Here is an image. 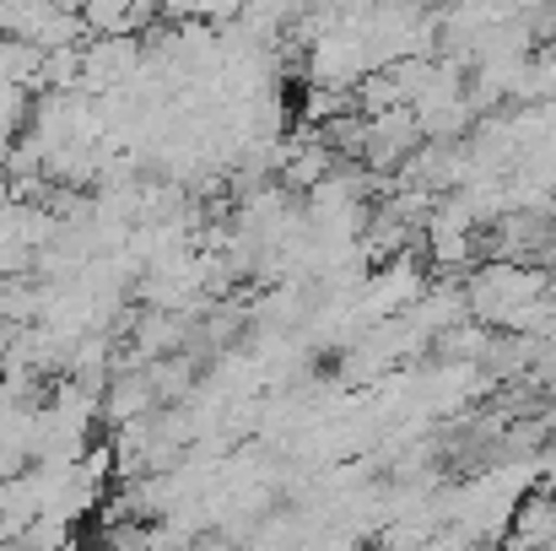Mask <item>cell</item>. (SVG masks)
I'll return each instance as SVG.
<instances>
[{
	"mask_svg": "<svg viewBox=\"0 0 556 551\" xmlns=\"http://www.w3.org/2000/svg\"><path fill=\"white\" fill-rule=\"evenodd\" d=\"M514 551H556V498L530 492V503L514 509Z\"/></svg>",
	"mask_w": 556,
	"mask_h": 551,
	"instance_id": "1",
	"label": "cell"
},
{
	"mask_svg": "<svg viewBox=\"0 0 556 551\" xmlns=\"http://www.w3.org/2000/svg\"><path fill=\"white\" fill-rule=\"evenodd\" d=\"M189 551H232V547H227V536H205V541H194Z\"/></svg>",
	"mask_w": 556,
	"mask_h": 551,
	"instance_id": "2",
	"label": "cell"
}]
</instances>
